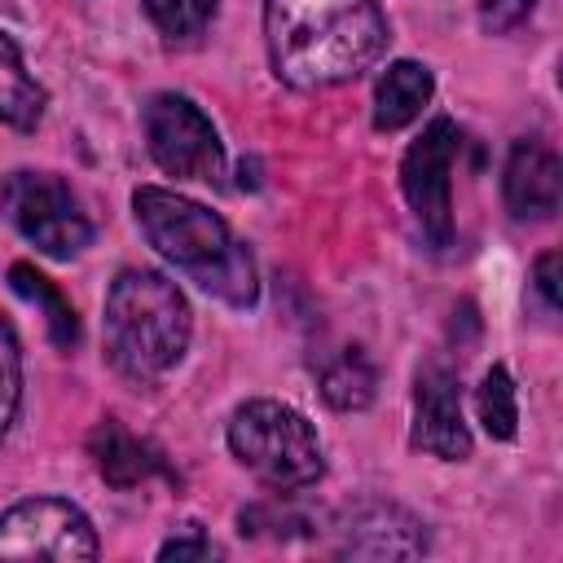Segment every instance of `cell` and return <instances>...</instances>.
<instances>
[{
    "mask_svg": "<svg viewBox=\"0 0 563 563\" xmlns=\"http://www.w3.org/2000/svg\"><path fill=\"white\" fill-rule=\"evenodd\" d=\"M391 26L378 0H264L273 75L290 88H334L387 53Z\"/></svg>",
    "mask_w": 563,
    "mask_h": 563,
    "instance_id": "6da1fadb",
    "label": "cell"
},
{
    "mask_svg": "<svg viewBox=\"0 0 563 563\" xmlns=\"http://www.w3.org/2000/svg\"><path fill=\"white\" fill-rule=\"evenodd\" d=\"M132 211H136L145 242L172 268H180L198 290L216 295L229 308H255L260 303L255 255L224 224V216H216L198 198H185V194L163 189V185H136Z\"/></svg>",
    "mask_w": 563,
    "mask_h": 563,
    "instance_id": "7a4b0ae2",
    "label": "cell"
},
{
    "mask_svg": "<svg viewBox=\"0 0 563 563\" xmlns=\"http://www.w3.org/2000/svg\"><path fill=\"white\" fill-rule=\"evenodd\" d=\"M194 312L180 286L154 268H123L106 290V352L119 378L154 387L189 347Z\"/></svg>",
    "mask_w": 563,
    "mask_h": 563,
    "instance_id": "3957f363",
    "label": "cell"
},
{
    "mask_svg": "<svg viewBox=\"0 0 563 563\" xmlns=\"http://www.w3.org/2000/svg\"><path fill=\"white\" fill-rule=\"evenodd\" d=\"M229 449L260 484H268L277 493L312 488L325 475V453H321L312 422L299 409L268 400V396L233 409Z\"/></svg>",
    "mask_w": 563,
    "mask_h": 563,
    "instance_id": "277c9868",
    "label": "cell"
},
{
    "mask_svg": "<svg viewBox=\"0 0 563 563\" xmlns=\"http://www.w3.org/2000/svg\"><path fill=\"white\" fill-rule=\"evenodd\" d=\"M0 211L48 260H75L97 233L79 194L57 172H35V167L9 172L0 180Z\"/></svg>",
    "mask_w": 563,
    "mask_h": 563,
    "instance_id": "5b68a950",
    "label": "cell"
},
{
    "mask_svg": "<svg viewBox=\"0 0 563 563\" xmlns=\"http://www.w3.org/2000/svg\"><path fill=\"white\" fill-rule=\"evenodd\" d=\"M141 123H145V150L167 176L207 180V185L224 176L220 132L202 114V106L189 101L185 92H154L141 110Z\"/></svg>",
    "mask_w": 563,
    "mask_h": 563,
    "instance_id": "8992f818",
    "label": "cell"
},
{
    "mask_svg": "<svg viewBox=\"0 0 563 563\" xmlns=\"http://www.w3.org/2000/svg\"><path fill=\"white\" fill-rule=\"evenodd\" d=\"M462 150V128L449 114H435L422 136L400 158V189L422 229V238L444 251L453 242V158Z\"/></svg>",
    "mask_w": 563,
    "mask_h": 563,
    "instance_id": "52a82bcc",
    "label": "cell"
},
{
    "mask_svg": "<svg viewBox=\"0 0 563 563\" xmlns=\"http://www.w3.org/2000/svg\"><path fill=\"white\" fill-rule=\"evenodd\" d=\"M92 519L66 497H26L0 515V559H97Z\"/></svg>",
    "mask_w": 563,
    "mask_h": 563,
    "instance_id": "ba28073f",
    "label": "cell"
},
{
    "mask_svg": "<svg viewBox=\"0 0 563 563\" xmlns=\"http://www.w3.org/2000/svg\"><path fill=\"white\" fill-rule=\"evenodd\" d=\"M409 444L431 453V457H444V462L471 457V427L462 418V378L444 361H427L413 374V431H409Z\"/></svg>",
    "mask_w": 563,
    "mask_h": 563,
    "instance_id": "9c48e42d",
    "label": "cell"
},
{
    "mask_svg": "<svg viewBox=\"0 0 563 563\" xmlns=\"http://www.w3.org/2000/svg\"><path fill=\"white\" fill-rule=\"evenodd\" d=\"M563 194V163L545 141H515L501 172V198L515 220H550Z\"/></svg>",
    "mask_w": 563,
    "mask_h": 563,
    "instance_id": "30bf717a",
    "label": "cell"
},
{
    "mask_svg": "<svg viewBox=\"0 0 563 563\" xmlns=\"http://www.w3.org/2000/svg\"><path fill=\"white\" fill-rule=\"evenodd\" d=\"M339 554L352 559H418L427 554V528L405 506L365 501L339 528Z\"/></svg>",
    "mask_w": 563,
    "mask_h": 563,
    "instance_id": "8fae6325",
    "label": "cell"
},
{
    "mask_svg": "<svg viewBox=\"0 0 563 563\" xmlns=\"http://www.w3.org/2000/svg\"><path fill=\"white\" fill-rule=\"evenodd\" d=\"M88 457H92L97 475H101L110 488H119V493H128V488H136V484H145V479H154V475H167V479H172L167 457H163L150 440L132 435L119 418H101V422L88 431Z\"/></svg>",
    "mask_w": 563,
    "mask_h": 563,
    "instance_id": "7c38bea8",
    "label": "cell"
},
{
    "mask_svg": "<svg viewBox=\"0 0 563 563\" xmlns=\"http://www.w3.org/2000/svg\"><path fill=\"white\" fill-rule=\"evenodd\" d=\"M431 92H435V75H431L422 62H409V57L391 62V66L378 75V84H374V128H378V132H400V128H409V123L427 110Z\"/></svg>",
    "mask_w": 563,
    "mask_h": 563,
    "instance_id": "4fadbf2b",
    "label": "cell"
},
{
    "mask_svg": "<svg viewBox=\"0 0 563 563\" xmlns=\"http://www.w3.org/2000/svg\"><path fill=\"white\" fill-rule=\"evenodd\" d=\"M44 106H48L44 84H35V75L26 70L18 40L0 31V123L18 132H35L44 119Z\"/></svg>",
    "mask_w": 563,
    "mask_h": 563,
    "instance_id": "5bb4252c",
    "label": "cell"
},
{
    "mask_svg": "<svg viewBox=\"0 0 563 563\" xmlns=\"http://www.w3.org/2000/svg\"><path fill=\"white\" fill-rule=\"evenodd\" d=\"M378 391V369L374 361L365 356V347H343L334 361H325L321 369V396L330 409L339 413H352V409H365Z\"/></svg>",
    "mask_w": 563,
    "mask_h": 563,
    "instance_id": "9a60e30c",
    "label": "cell"
},
{
    "mask_svg": "<svg viewBox=\"0 0 563 563\" xmlns=\"http://www.w3.org/2000/svg\"><path fill=\"white\" fill-rule=\"evenodd\" d=\"M9 286H13L26 303H35V308L44 312L53 347H62V352L79 347V317H75V308L66 303V295H62L44 273H35L31 264H13V268H9Z\"/></svg>",
    "mask_w": 563,
    "mask_h": 563,
    "instance_id": "2e32d148",
    "label": "cell"
},
{
    "mask_svg": "<svg viewBox=\"0 0 563 563\" xmlns=\"http://www.w3.org/2000/svg\"><path fill=\"white\" fill-rule=\"evenodd\" d=\"M475 409H479V422L493 440H515L519 431V400H515V378L506 365H493L484 369L479 387H475Z\"/></svg>",
    "mask_w": 563,
    "mask_h": 563,
    "instance_id": "e0dca14e",
    "label": "cell"
},
{
    "mask_svg": "<svg viewBox=\"0 0 563 563\" xmlns=\"http://www.w3.org/2000/svg\"><path fill=\"white\" fill-rule=\"evenodd\" d=\"M145 13L167 44H194L216 18V0H145Z\"/></svg>",
    "mask_w": 563,
    "mask_h": 563,
    "instance_id": "ac0fdd59",
    "label": "cell"
},
{
    "mask_svg": "<svg viewBox=\"0 0 563 563\" xmlns=\"http://www.w3.org/2000/svg\"><path fill=\"white\" fill-rule=\"evenodd\" d=\"M18 409H22V343L9 317L0 312V440L9 435Z\"/></svg>",
    "mask_w": 563,
    "mask_h": 563,
    "instance_id": "d6986e66",
    "label": "cell"
},
{
    "mask_svg": "<svg viewBox=\"0 0 563 563\" xmlns=\"http://www.w3.org/2000/svg\"><path fill=\"white\" fill-rule=\"evenodd\" d=\"M537 9V0H479V26L488 35H506L519 22H528Z\"/></svg>",
    "mask_w": 563,
    "mask_h": 563,
    "instance_id": "ffe728a7",
    "label": "cell"
},
{
    "mask_svg": "<svg viewBox=\"0 0 563 563\" xmlns=\"http://www.w3.org/2000/svg\"><path fill=\"white\" fill-rule=\"evenodd\" d=\"M216 554V545H211V537L202 532V523H180V532H172L163 545H158V559H211Z\"/></svg>",
    "mask_w": 563,
    "mask_h": 563,
    "instance_id": "44dd1931",
    "label": "cell"
},
{
    "mask_svg": "<svg viewBox=\"0 0 563 563\" xmlns=\"http://www.w3.org/2000/svg\"><path fill=\"white\" fill-rule=\"evenodd\" d=\"M532 282H537V290H541L545 308H550V312H559V251L537 255V264H532Z\"/></svg>",
    "mask_w": 563,
    "mask_h": 563,
    "instance_id": "7402d4cb",
    "label": "cell"
}]
</instances>
